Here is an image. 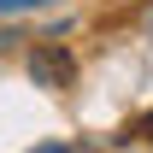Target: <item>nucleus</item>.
<instances>
[{"label":"nucleus","instance_id":"obj_1","mask_svg":"<svg viewBox=\"0 0 153 153\" xmlns=\"http://www.w3.org/2000/svg\"><path fill=\"white\" fill-rule=\"evenodd\" d=\"M30 76H36L41 88H65V82L76 76V65H71L65 47H36V53H30Z\"/></svg>","mask_w":153,"mask_h":153},{"label":"nucleus","instance_id":"obj_2","mask_svg":"<svg viewBox=\"0 0 153 153\" xmlns=\"http://www.w3.org/2000/svg\"><path fill=\"white\" fill-rule=\"evenodd\" d=\"M141 135H147V141H153V112H147V118H141Z\"/></svg>","mask_w":153,"mask_h":153},{"label":"nucleus","instance_id":"obj_3","mask_svg":"<svg viewBox=\"0 0 153 153\" xmlns=\"http://www.w3.org/2000/svg\"><path fill=\"white\" fill-rule=\"evenodd\" d=\"M36 153H65V147H59V141H47V147H36Z\"/></svg>","mask_w":153,"mask_h":153}]
</instances>
